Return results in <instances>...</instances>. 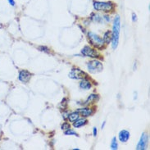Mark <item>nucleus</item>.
<instances>
[{"label":"nucleus","mask_w":150,"mask_h":150,"mask_svg":"<svg viewBox=\"0 0 150 150\" xmlns=\"http://www.w3.org/2000/svg\"><path fill=\"white\" fill-rule=\"evenodd\" d=\"M31 78V73L26 71V70H22L19 72V75H18V79L19 81L23 82V83H27Z\"/></svg>","instance_id":"6e6552de"},{"label":"nucleus","mask_w":150,"mask_h":150,"mask_svg":"<svg viewBox=\"0 0 150 150\" xmlns=\"http://www.w3.org/2000/svg\"><path fill=\"white\" fill-rule=\"evenodd\" d=\"M137 21V17H136V14L135 12L132 13V22H135Z\"/></svg>","instance_id":"5701e85b"},{"label":"nucleus","mask_w":150,"mask_h":150,"mask_svg":"<svg viewBox=\"0 0 150 150\" xmlns=\"http://www.w3.org/2000/svg\"><path fill=\"white\" fill-rule=\"evenodd\" d=\"M67 101H68L67 98H63V99L62 100V103H61V105L63 106L62 109H66V108H67V104H68Z\"/></svg>","instance_id":"aec40b11"},{"label":"nucleus","mask_w":150,"mask_h":150,"mask_svg":"<svg viewBox=\"0 0 150 150\" xmlns=\"http://www.w3.org/2000/svg\"><path fill=\"white\" fill-rule=\"evenodd\" d=\"M103 40H104L105 44L111 43V40H112V31H109V30L106 31V32L104 33Z\"/></svg>","instance_id":"2eb2a0df"},{"label":"nucleus","mask_w":150,"mask_h":150,"mask_svg":"<svg viewBox=\"0 0 150 150\" xmlns=\"http://www.w3.org/2000/svg\"><path fill=\"white\" fill-rule=\"evenodd\" d=\"M39 49H40V51H44V52H49V48H47V47H40Z\"/></svg>","instance_id":"4be33fe9"},{"label":"nucleus","mask_w":150,"mask_h":150,"mask_svg":"<svg viewBox=\"0 0 150 150\" xmlns=\"http://www.w3.org/2000/svg\"><path fill=\"white\" fill-rule=\"evenodd\" d=\"M8 3L12 5V6H15V1L14 0H7Z\"/></svg>","instance_id":"a878e982"},{"label":"nucleus","mask_w":150,"mask_h":150,"mask_svg":"<svg viewBox=\"0 0 150 150\" xmlns=\"http://www.w3.org/2000/svg\"><path fill=\"white\" fill-rule=\"evenodd\" d=\"M64 134L66 135H77V133L75 132L74 130H71V129H69V130H66V131H64Z\"/></svg>","instance_id":"6ab92c4d"},{"label":"nucleus","mask_w":150,"mask_h":150,"mask_svg":"<svg viewBox=\"0 0 150 150\" xmlns=\"http://www.w3.org/2000/svg\"><path fill=\"white\" fill-rule=\"evenodd\" d=\"M149 135L146 134V133H143L141 137L139 139V141L138 144L136 146V149L137 150H144L146 149L147 148V145L149 144Z\"/></svg>","instance_id":"0eeeda50"},{"label":"nucleus","mask_w":150,"mask_h":150,"mask_svg":"<svg viewBox=\"0 0 150 150\" xmlns=\"http://www.w3.org/2000/svg\"><path fill=\"white\" fill-rule=\"evenodd\" d=\"M88 39L93 46L97 48L102 49L105 46V43L103 38H101L99 35H96L93 32H88Z\"/></svg>","instance_id":"7ed1b4c3"},{"label":"nucleus","mask_w":150,"mask_h":150,"mask_svg":"<svg viewBox=\"0 0 150 150\" xmlns=\"http://www.w3.org/2000/svg\"><path fill=\"white\" fill-rule=\"evenodd\" d=\"M97 133H98L97 128H96V127H94V128H93V136H96V135H97Z\"/></svg>","instance_id":"b1692460"},{"label":"nucleus","mask_w":150,"mask_h":150,"mask_svg":"<svg viewBox=\"0 0 150 150\" xmlns=\"http://www.w3.org/2000/svg\"><path fill=\"white\" fill-rule=\"evenodd\" d=\"M105 125H106V121H104V123H103V125H102V127H101V128L104 129V126H105Z\"/></svg>","instance_id":"bb28decb"},{"label":"nucleus","mask_w":150,"mask_h":150,"mask_svg":"<svg viewBox=\"0 0 150 150\" xmlns=\"http://www.w3.org/2000/svg\"><path fill=\"white\" fill-rule=\"evenodd\" d=\"M130 132L126 130H122L119 132V135H118V138H119V140L122 142V143H126L130 139Z\"/></svg>","instance_id":"9d476101"},{"label":"nucleus","mask_w":150,"mask_h":150,"mask_svg":"<svg viewBox=\"0 0 150 150\" xmlns=\"http://www.w3.org/2000/svg\"><path fill=\"white\" fill-rule=\"evenodd\" d=\"M69 112L68 111H65V112H63V114H62V116H63V118L64 120H67V118H68V116H69Z\"/></svg>","instance_id":"412c9836"},{"label":"nucleus","mask_w":150,"mask_h":150,"mask_svg":"<svg viewBox=\"0 0 150 150\" xmlns=\"http://www.w3.org/2000/svg\"><path fill=\"white\" fill-rule=\"evenodd\" d=\"M87 68L90 73L95 74V73L101 72L104 69V66L101 62L94 59V60H91L87 63Z\"/></svg>","instance_id":"20e7f679"},{"label":"nucleus","mask_w":150,"mask_h":150,"mask_svg":"<svg viewBox=\"0 0 150 150\" xmlns=\"http://www.w3.org/2000/svg\"><path fill=\"white\" fill-rule=\"evenodd\" d=\"M91 20H92L93 22H102V17L101 16H99L98 14H96V13H92L91 14Z\"/></svg>","instance_id":"dca6fc26"},{"label":"nucleus","mask_w":150,"mask_h":150,"mask_svg":"<svg viewBox=\"0 0 150 150\" xmlns=\"http://www.w3.org/2000/svg\"><path fill=\"white\" fill-rule=\"evenodd\" d=\"M120 30H121V19L119 16H116L113 21L112 31V49H116L119 44L120 38Z\"/></svg>","instance_id":"f257e3e1"},{"label":"nucleus","mask_w":150,"mask_h":150,"mask_svg":"<svg viewBox=\"0 0 150 150\" xmlns=\"http://www.w3.org/2000/svg\"><path fill=\"white\" fill-rule=\"evenodd\" d=\"M62 130H64V131H66V130H69L70 128H71V126H70V124L68 122H64L63 123V125H62Z\"/></svg>","instance_id":"a211bd4d"},{"label":"nucleus","mask_w":150,"mask_h":150,"mask_svg":"<svg viewBox=\"0 0 150 150\" xmlns=\"http://www.w3.org/2000/svg\"><path fill=\"white\" fill-rule=\"evenodd\" d=\"M91 87H92V85H91L90 81H89L87 78L82 79L81 82H80V88L82 89L89 90V89H91Z\"/></svg>","instance_id":"f8f14e48"},{"label":"nucleus","mask_w":150,"mask_h":150,"mask_svg":"<svg viewBox=\"0 0 150 150\" xmlns=\"http://www.w3.org/2000/svg\"><path fill=\"white\" fill-rule=\"evenodd\" d=\"M77 112H79V114L82 116L83 117H88V116H90L93 114L94 111L92 108H79V109L76 110Z\"/></svg>","instance_id":"1a4fd4ad"},{"label":"nucleus","mask_w":150,"mask_h":150,"mask_svg":"<svg viewBox=\"0 0 150 150\" xmlns=\"http://www.w3.org/2000/svg\"><path fill=\"white\" fill-rule=\"evenodd\" d=\"M93 6L95 11L98 12H108L113 10L114 4L112 2H99V1H93Z\"/></svg>","instance_id":"f03ea898"},{"label":"nucleus","mask_w":150,"mask_h":150,"mask_svg":"<svg viewBox=\"0 0 150 150\" xmlns=\"http://www.w3.org/2000/svg\"><path fill=\"white\" fill-rule=\"evenodd\" d=\"M104 19L107 22H110V17L109 16H104Z\"/></svg>","instance_id":"393cba45"},{"label":"nucleus","mask_w":150,"mask_h":150,"mask_svg":"<svg viewBox=\"0 0 150 150\" xmlns=\"http://www.w3.org/2000/svg\"><path fill=\"white\" fill-rule=\"evenodd\" d=\"M86 124L87 120L85 117V118H81V119L78 118L76 121L73 122V126L75 127V128H80V127L85 126Z\"/></svg>","instance_id":"ddd939ff"},{"label":"nucleus","mask_w":150,"mask_h":150,"mask_svg":"<svg viewBox=\"0 0 150 150\" xmlns=\"http://www.w3.org/2000/svg\"><path fill=\"white\" fill-rule=\"evenodd\" d=\"M69 77L74 80H82L84 78H87V74L79 68H72L70 71Z\"/></svg>","instance_id":"39448f33"},{"label":"nucleus","mask_w":150,"mask_h":150,"mask_svg":"<svg viewBox=\"0 0 150 150\" xmlns=\"http://www.w3.org/2000/svg\"><path fill=\"white\" fill-rule=\"evenodd\" d=\"M98 100H99V96H98V94H96V93H92V94H90V95L88 97V98H87L86 100L85 101L84 104H85V105H89V104L97 103Z\"/></svg>","instance_id":"9b49d317"},{"label":"nucleus","mask_w":150,"mask_h":150,"mask_svg":"<svg viewBox=\"0 0 150 150\" xmlns=\"http://www.w3.org/2000/svg\"><path fill=\"white\" fill-rule=\"evenodd\" d=\"M118 149V144L116 142V137H113L112 139V143H111V149L116 150Z\"/></svg>","instance_id":"f3484780"},{"label":"nucleus","mask_w":150,"mask_h":150,"mask_svg":"<svg viewBox=\"0 0 150 150\" xmlns=\"http://www.w3.org/2000/svg\"><path fill=\"white\" fill-rule=\"evenodd\" d=\"M80 117V114H79V112H77L76 111L75 112H71V113H70L69 116H68V120H69L70 122H74L78 118Z\"/></svg>","instance_id":"4468645a"},{"label":"nucleus","mask_w":150,"mask_h":150,"mask_svg":"<svg viewBox=\"0 0 150 150\" xmlns=\"http://www.w3.org/2000/svg\"><path fill=\"white\" fill-rule=\"evenodd\" d=\"M81 53L85 56V57H89V58H99V53L97 52V50L92 48L91 47L85 46L82 50H81Z\"/></svg>","instance_id":"423d86ee"}]
</instances>
